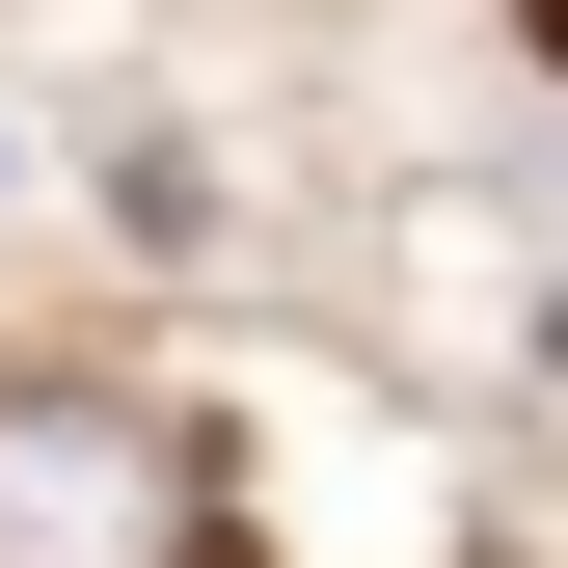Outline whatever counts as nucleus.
<instances>
[{"mask_svg":"<svg viewBox=\"0 0 568 568\" xmlns=\"http://www.w3.org/2000/svg\"><path fill=\"white\" fill-rule=\"evenodd\" d=\"M0 568H190V434L28 379V406H0Z\"/></svg>","mask_w":568,"mask_h":568,"instance_id":"obj_1","label":"nucleus"}]
</instances>
